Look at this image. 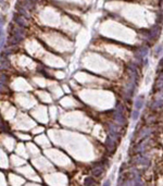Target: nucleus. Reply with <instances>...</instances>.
<instances>
[{
	"mask_svg": "<svg viewBox=\"0 0 163 186\" xmlns=\"http://www.w3.org/2000/svg\"><path fill=\"white\" fill-rule=\"evenodd\" d=\"M115 142H116V139H114L113 137L110 136V135H109V137H108V139L106 140V146H107V148L110 152L114 151V148H115Z\"/></svg>",
	"mask_w": 163,
	"mask_h": 186,
	"instance_id": "obj_1",
	"label": "nucleus"
},
{
	"mask_svg": "<svg viewBox=\"0 0 163 186\" xmlns=\"http://www.w3.org/2000/svg\"><path fill=\"white\" fill-rule=\"evenodd\" d=\"M114 121L119 124V125H124L125 124V117H124L122 112H119V111H115L114 112Z\"/></svg>",
	"mask_w": 163,
	"mask_h": 186,
	"instance_id": "obj_2",
	"label": "nucleus"
},
{
	"mask_svg": "<svg viewBox=\"0 0 163 186\" xmlns=\"http://www.w3.org/2000/svg\"><path fill=\"white\" fill-rule=\"evenodd\" d=\"M143 103H145V96H143V95L137 96L135 99V109L140 110L143 107Z\"/></svg>",
	"mask_w": 163,
	"mask_h": 186,
	"instance_id": "obj_3",
	"label": "nucleus"
},
{
	"mask_svg": "<svg viewBox=\"0 0 163 186\" xmlns=\"http://www.w3.org/2000/svg\"><path fill=\"white\" fill-rule=\"evenodd\" d=\"M14 21H15L16 24H18L19 26H21V27H26V26H27V22H26L25 18H23L22 15L14 14Z\"/></svg>",
	"mask_w": 163,
	"mask_h": 186,
	"instance_id": "obj_4",
	"label": "nucleus"
},
{
	"mask_svg": "<svg viewBox=\"0 0 163 186\" xmlns=\"http://www.w3.org/2000/svg\"><path fill=\"white\" fill-rule=\"evenodd\" d=\"M109 135L112 136L114 139L119 138V134H117V126L114 124H110L109 125Z\"/></svg>",
	"mask_w": 163,
	"mask_h": 186,
	"instance_id": "obj_5",
	"label": "nucleus"
},
{
	"mask_svg": "<svg viewBox=\"0 0 163 186\" xmlns=\"http://www.w3.org/2000/svg\"><path fill=\"white\" fill-rule=\"evenodd\" d=\"M148 51H149V49L147 47H141V48H140L139 50L137 51V57H138L139 60H143V59L147 57V54H148Z\"/></svg>",
	"mask_w": 163,
	"mask_h": 186,
	"instance_id": "obj_6",
	"label": "nucleus"
},
{
	"mask_svg": "<svg viewBox=\"0 0 163 186\" xmlns=\"http://www.w3.org/2000/svg\"><path fill=\"white\" fill-rule=\"evenodd\" d=\"M160 35V31H159V26L154 25L152 27V29L150 31V39H156Z\"/></svg>",
	"mask_w": 163,
	"mask_h": 186,
	"instance_id": "obj_7",
	"label": "nucleus"
},
{
	"mask_svg": "<svg viewBox=\"0 0 163 186\" xmlns=\"http://www.w3.org/2000/svg\"><path fill=\"white\" fill-rule=\"evenodd\" d=\"M136 162L139 163V164H141V165H146V166H148L150 164V160H149L148 157H146V156L138 157V159L136 160Z\"/></svg>",
	"mask_w": 163,
	"mask_h": 186,
	"instance_id": "obj_8",
	"label": "nucleus"
},
{
	"mask_svg": "<svg viewBox=\"0 0 163 186\" xmlns=\"http://www.w3.org/2000/svg\"><path fill=\"white\" fill-rule=\"evenodd\" d=\"M103 173V168L102 166H95V168L91 170V174L94 176H100Z\"/></svg>",
	"mask_w": 163,
	"mask_h": 186,
	"instance_id": "obj_9",
	"label": "nucleus"
},
{
	"mask_svg": "<svg viewBox=\"0 0 163 186\" xmlns=\"http://www.w3.org/2000/svg\"><path fill=\"white\" fill-rule=\"evenodd\" d=\"M163 107V100H160V99H155L154 102L151 104V108L153 110H158V109H161Z\"/></svg>",
	"mask_w": 163,
	"mask_h": 186,
	"instance_id": "obj_10",
	"label": "nucleus"
},
{
	"mask_svg": "<svg viewBox=\"0 0 163 186\" xmlns=\"http://www.w3.org/2000/svg\"><path fill=\"white\" fill-rule=\"evenodd\" d=\"M162 52H163V44L162 45H159L158 47L155 48V50H154L155 57H160V55L162 54Z\"/></svg>",
	"mask_w": 163,
	"mask_h": 186,
	"instance_id": "obj_11",
	"label": "nucleus"
},
{
	"mask_svg": "<svg viewBox=\"0 0 163 186\" xmlns=\"http://www.w3.org/2000/svg\"><path fill=\"white\" fill-rule=\"evenodd\" d=\"M96 184V182H95V179L93 177H86L84 181V185H95Z\"/></svg>",
	"mask_w": 163,
	"mask_h": 186,
	"instance_id": "obj_12",
	"label": "nucleus"
},
{
	"mask_svg": "<svg viewBox=\"0 0 163 186\" xmlns=\"http://www.w3.org/2000/svg\"><path fill=\"white\" fill-rule=\"evenodd\" d=\"M138 116H139V110H134L133 111V114H132V119L134 121H136L137 119H138Z\"/></svg>",
	"mask_w": 163,
	"mask_h": 186,
	"instance_id": "obj_13",
	"label": "nucleus"
},
{
	"mask_svg": "<svg viewBox=\"0 0 163 186\" xmlns=\"http://www.w3.org/2000/svg\"><path fill=\"white\" fill-rule=\"evenodd\" d=\"M150 129H146V130H142V132L141 134H140V137H146V136H148L149 134H150Z\"/></svg>",
	"mask_w": 163,
	"mask_h": 186,
	"instance_id": "obj_14",
	"label": "nucleus"
},
{
	"mask_svg": "<svg viewBox=\"0 0 163 186\" xmlns=\"http://www.w3.org/2000/svg\"><path fill=\"white\" fill-rule=\"evenodd\" d=\"M145 146H146V144L145 143H141V144H140V145L138 146V147H137V149H136V152H141L142 151V150L143 149H145Z\"/></svg>",
	"mask_w": 163,
	"mask_h": 186,
	"instance_id": "obj_15",
	"label": "nucleus"
},
{
	"mask_svg": "<svg viewBox=\"0 0 163 186\" xmlns=\"http://www.w3.org/2000/svg\"><path fill=\"white\" fill-rule=\"evenodd\" d=\"M7 68H9L8 61H7V60H3V59H2V61H1V69L3 70V69H7Z\"/></svg>",
	"mask_w": 163,
	"mask_h": 186,
	"instance_id": "obj_16",
	"label": "nucleus"
},
{
	"mask_svg": "<svg viewBox=\"0 0 163 186\" xmlns=\"http://www.w3.org/2000/svg\"><path fill=\"white\" fill-rule=\"evenodd\" d=\"M115 109H116V111H119V112H122V113L124 112V107H123L121 103H117V104H116Z\"/></svg>",
	"mask_w": 163,
	"mask_h": 186,
	"instance_id": "obj_17",
	"label": "nucleus"
},
{
	"mask_svg": "<svg viewBox=\"0 0 163 186\" xmlns=\"http://www.w3.org/2000/svg\"><path fill=\"white\" fill-rule=\"evenodd\" d=\"M155 87L158 88V89H163V81H158V83L155 84Z\"/></svg>",
	"mask_w": 163,
	"mask_h": 186,
	"instance_id": "obj_18",
	"label": "nucleus"
},
{
	"mask_svg": "<svg viewBox=\"0 0 163 186\" xmlns=\"http://www.w3.org/2000/svg\"><path fill=\"white\" fill-rule=\"evenodd\" d=\"M3 45H5V33H3V28L1 27V48L3 47Z\"/></svg>",
	"mask_w": 163,
	"mask_h": 186,
	"instance_id": "obj_19",
	"label": "nucleus"
},
{
	"mask_svg": "<svg viewBox=\"0 0 163 186\" xmlns=\"http://www.w3.org/2000/svg\"><path fill=\"white\" fill-rule=\"evenodd\" d=\"M142 64H143V65H145V67H146V65H147V64H148V60H147V59H146V58H145V59H143V61H142Z\"/></svg>",
	"mask_w": 163,
	"mask_h": 186,
	"instance_id": "obj_20",
	"label": "nucleus"
},
{
	"mask_svg": "<svg viewBox=\"0 0 163 186\" xmlns=\"http://www.w3.org/2000/svg\"><path fill=\"white\" fill-rule=\"evenodd\" d=\"M103 185H104V186L110 185V179H108V181H106V182H104V183H103Z\"/></svg>",
	"mask_w": 163,
	"mask_h": 186,
	"instance_id": "obj_21",
	"label": "nucleus"
},
{
	"mask_svg": "<svg viewBox=\"0 0 163 186\" xmlns=\"http://www.w3.org/2000/svg\"><path fill=\"white\" fill-rule=\"evenodd\" d=\"M1 78H2V80H1V84L3 85V81L6 80V76H5V75H3V74H2V75H1Z\"/></svg>",
	"mask_w": 163,
	"mask_h": 186,
	"instance_id": "obj_22",
	"label": "nucleus"
},
{
	"mask_svg": "<svg viewBox=\"0 0 163 186\" xmlns=\"http://www.w3.org/2000/svg\"><path fill=\"white\" fill-rule=\"evenodd\" d=\"M160 67H163V59H161V61L159 62V68Z\"/></svg>",
	"mask_w": 163,
	"mask_h": 186,
	"instance_id": "obj_23",
	"label": "nucleus"
},
{
	"mask_svg": "<svg viewBox=\"0 0 163 186\" xmlns=\"http://www.w3.org/2000/svg\"><path fill=\"white\" fill-rule=\"evenodd\" d=\"M159 80H160V81H163V73H162V74L159 76Z\"/></svg>",
	"mask_w": 163,
	"mask_h": 186,
	"instance_id": "obj_24",
	"label": "nucleus"
},
{
	"mask_svg": "<svg viewBox=\"0 0 163 186\" xmlns=\"http://www.w3.org/2000/svg\"><path fill=\"white\" fill-rule=\"evenodd\" d=\"M1 2H3V0H1Z\"/></svg>",
	"mask_w": 163,
	"mask_h": 186,
	"instance_id": "obj_25",
	"label": "nucleus"
}]
</instances>
